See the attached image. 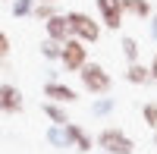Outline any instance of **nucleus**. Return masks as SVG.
I'll list each match as a JSON object with an SVG mask.
<instances>
[{"instance_id": "obj_1", "label": "nucleus", "mask_w": 157, "mask_h": 154, "mask_svg": "<svg viewBox=\"0 0 157 154\" xmlns=\"http://www.w3.org/2000/svg\"><path fill=\"white\" fill-rule=\"evenodd\" d=\"M78 79H82V88L88 94H107L110 85H113L110 72L104 69L101 63H85V66L78 69Z\"/></svg>"}, {"instance_id": "obj_2", "label": "nucleus", "mask_w": 157, "mask_h": 154, "mask_svg": "<svg viewBox=\"0 0 157 154\" xmlns=\"http://www.w3.org/2000/svg\"><path fill=\"white\" fill-rule=\"evenodd\" d=\"M66 22H69V35L78 38V41H85V44H94L98 38H101V22H94L88 16V13H66Z\"/></svg>"}, {"instance_id": "obj_3", "label": "nucleus", "mask_w": 157, "mask_h": 154, "mask_svg": "<svg viewBox=\"0 0 157 154\" xmlns=\"http://www.w3.org/2000/svg\"><path fill=\"white\" fill-rule=\"evenodd\" d=\"M60 63L66 72H78L88 63V47L85 41H78V38H66L63 41V50H60Z\"/></svg>"}, {"instance_id": "obj_4", "label": "nucleus", "mask_w": 157, "mask_h": 154, "mask_svg": "<svg viewBox=\"0 0 157 154\" xmlns=\"http://www.w3.org/2000/svg\"><path fill=\"white\" fill-rule=\"evenodd\" d=\"M98 145L107 151V154H132V151H135V142H132L123 129H113V126L98 135Z\"/></svg>"}, {"instance_id": "obj_5", "label": "nucleus", "mask_w": 157, "mask_h": 154, "mask_svg": "<svg viewBox=\"0 0 157 154\" xmlns=\"http://www.w3.org/2000/svg\"><path fill=\"white\" fill-rule=\"evenodd\" d=\"M25 110V98L16 85L10 82H0V113H6V117H16V113Z\"/></svg>"}, {"instance_id": "obj_6", "label": "nucleus", "mask_w": 157, "mask_h": 154, "mask_svg": "<svg viewBox=\"0 0 157 154\" xmlns=\"http://www.w3.org/2000/svg\"><path fill=\"white\" fill-rule=\"evenodd\" d=\"M94 3H98V13H101V22L104 25H107V29H120V25H123V16H126V13H123V3H120V0H94Z\"/></svg>"}, {"instance_id": "obj_7", "label": "nucleus", "mask_w": 157, "mask_h": 154, "mask_svg": "<svg viewBox=\"0 0 157 154\" xmlns=\"http://www.w3.org/2000/svg\"><path fill=\"white\" fill-rule=\"evenodd\" d=\"M44 98H50V101H57V104H72V101H78V94H75V88H69V85H63V82H57V79H50V82L44 85Z\"/></svg>"}, {"instance_id": "obj_8", "label": "nucleus", "mask_w": 157, "mask_h": 154, "mask_svg": "<svg viewBox=\"0 0 157 154\" xmlns=\"http://www.w3.org/2000/svg\"><path fill=\"white\" fill-rule=\"evenodd\" d=\"M44 32H47V38H54V41H66V38H72L66 16H60V13L50 16V19H44Z\"/></svg>"}, {"instance_id": "obj_9", "label": "nucleus", "mask_w": 157, "mask_h": 154, "mask_svg": "<svg viewBox=\"0 0 157 154\" xmlns=\"http://www.w3.org/2000/svg\"><path fill=\"white\" fill-rule=\"evenodd\" d=\"M66 135H69V145H72L75 151H82V154H85V151H91V135L82 129V126H75L72 120L66 123Z\"/></svg>"}, {"instance_id": "obj_10", "label": "nucleus", "mask_w": 157, "mask_h": 154, "mask_svg": "<svg viewBox=\"0 0 157 154\" xmlns=\"http://www.w3.org/2000/svg\"><path fill=\"white\" fill-rule=\"evenodd\" d=\"M126 82H132V85H148L151 82V69L148 66H141V63H129V69H126Z\"/></svg>"}, {"instance_id": "obj_11", "label": "nucleus", "mask_w": 157, "mask_h": 154, "mask_svg": "<svg viewBox=\"0 0 157 154\" xmlns=\"http://www.w3.org/2000/svg\"><path fill=\"white\" fill-rule=\"evenodd\" d=\"M123 13H132L135 19H151V3L148 0H120Z\"/></svg>"}, {"instance_id": "obj_12", "label": "nucleus", "mask_w": 157, "mask_h": 154, "mask_svg": "<svg viewBox=\"0 0 157 154\" xmlns=\"http://www.w3.org/2000/svg\"><path fill=\"white\" fill-rule=\"evenodd\" d=\"M44 113H47V120L54 123V126H66V123H69V113L63 110L57 101H47V104H44Z\"/></svg>"}, {"instance_id": "obj_13", "label": "nucleus", "mask_w": 157, "mask_h": 154, "mask_svg": "<svg viewBox=\"0 0 157 154\" xmlns=\"http://www.w3.org/2000/svg\"><path fill=\"white\" fill-rule=\"evenodd\" d=\"M47 142L54 148H72L69 135H66V126H50V129H47Z\"/></svg>"}, {"instance_id": "obj_14", "label": "nucleus", "mask_w": 157, "mask_h": 154, "mask_svg": "<svg viewBox=\"0 0 157 154\" xmlns=\"http://www.w3.org/2000/svg\"><path fill=\"white\" fill-rule=\"evenodd\" d=\"M60 50H63V41H54V38L41 41V57H47V60H60Z\"/></svg>"}, {"instance_id": "obj_15", "label": "nucleus", "mask_w": 157, "mask_h": 154, "mask_svg": "<svg viewBox=\"0 0 157 154\" xmlns=\"http://www.w3.org/2000/svg\"><path fill=\"white\" fill-rule=\"evenodd\" d=\"M113 107H116L113 98H98L94 104H91V113H94V117H107V113H113Z\"/></svg>"}, {"instance_id": "obj_16", "label": "nucleus", "mask_w": 157, "mask_h": 154, "mask_svg": "<svg viewBox=\"0 0 157 154\" xmlns=\"http://www.w3.org/2000/svg\"><path fill=\"white\" fill-rule=\"evenodd\" d=\"M120 47H123V57H126L129 63H135V60H138V41H135V38H129V35H126Z\"/></svg>"}, {"instance_id": "obj_17", "label": "nucleus", "mask_w": 157, "mask_h": 154, "mask_svg": "<svg viewBox=\"0 0 157 154\" xmlns=\"http://www.w3.org/2000/svg\"><path fill=\"white\" fill-rule=\"evenodd\" d=\"M32 16H35V19H50V16H57V3H35V6H32Z\"/></svg>"}, {"instance_id": "obj_18", "label": "nucleus", "mask_w": 157, "mask_h": 154, "mask_svg": "<svg viewBox=\"0 0 157 154\" xmlns=\"http://www.w3.org/2000/svg\"><path fill=\"white\" fill-rule=\"evenodd\" d=\"M141 117H145V123L151 129H157V101H148V104L141 107Z\"/></svg>"}, {"instance_id": "obj_19", "label": "nucleus", "mask_w": 157, "mask_h": 154, "mask_svg": "<svg viewBox=\"0 0 157 154\" xmlns=\"http://www.w3.org/2000/svg\"><path fill=\"white\" fill-rule=\"evenodd\" d=\"M35 0H13V16H32Z\"/></svg>"}, {"instance_id": "obj_20", "label": "nucleus", "mask_w": 157, "mask_h": 154, "mask_svg": "<svg viewBox=\"0 0 157 154\" xmlns=\"http://www.w3.org/2000/svg\"><path fill=\"white\" fill-rule=\"evenodd\" d=\"M6 54H10V38H6V32H0V60Z\"/></svg>"}, {"instance_id": "obj_21", "label": "nucleus", "mask_w": 157, "mask_h": 154, "mask_svg": "<svg viewBox=\"0 0 157 154\" xmlns=\"http://www.w3.org/2000/svg\"><path fill=\"white\" fill-rule=\"evenodd\" d=\"M151 38L157 41V13H151Z\"/></svg>"}, {"instance_id": "obj_22", "label": "nucleus", "mask_w": 157, "mask_h": 154, "mask_svg": "<svg viewBox=\"0 0 157 154\" xmlns=\"http://www.w3.org/2000/svg\"><path fill=\"white\" fill-rule=\"evenodd\" d=\"M148 69H151V82H157V54H154V60H151Z\"/></svg>"}, {"instance_id": "obj_23", "label": "nucleus", "mask_w": 157, "mask_h": 154, "mask_svg": "<svg viewBox=\"0 0 157 154\" xmlns=\"http://www.w3.org/2000/svg\"><path fill=\"white\" fill-rule=\"evenodd\" d=\"M35 3H57V0H35Z\"/></svg>"}, {"instance_id": "obj_24", "label": "nucleus", "mask_w": 157, "mask_h": 154, "mask_svg": "<svg viewBox=\"0 0 157 154\" xmlns=\"http://www.w3.org/2000/svg\"><path fill=\"white\" fill-rule=\"evenodd\" d=\"M154 145H157V129H154Z\"/></svg>"}, {"instance_id": "obj_25", "label": "nucleus", "mask_w": 157, "mask_h": 154, "mask_svg": "<svg viewBox=\"0 0 157 154\" xmlns=\"http://www.w3.org/2000/svg\"><path fill=\"white\" fill-rule=\"evenodd\" d=\"M101 154H107V151H101Z\"/></svg>"}]
</instances>
